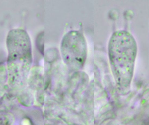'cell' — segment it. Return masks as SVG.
Wrapping results in <instances>:
<instances>
[{"label": "cell", "instance_id": "obj_1", "mask_svg": "<svg viewBox=\"0 0 149 125\" xmlns=\"http://www.w3.org/2000/svg\"><path fill=\"white\" fill-rule=\"evenodd\" d=\"M137 51L136 41L125 31H118L111 35L108 45L111 65L120 84L127 86L130 80Z\"/></svg>", "mask_w": 149, "mask_h": 125}, {"label": "cell", "instance_id": "obj_2", "mask_svg": "<svg viewBox=\"0 0 149 125\" xmlns=\"http://www.w3.org/2000/svg\"><path fill=\"white\" fill-rule=\"evenodd\" d=\"M60 50L63 60L69 67L77 69L83 66L86 57L87 47L80 32L72 30L66 33L62 39Z\"/></svg>", "mask_w": 149, "mask_h": 125}, {"label": "cell", "instance_id": "obj_3", "mask_svg": "<svg viewBox=\"0 0 149 125\" xmlns=\"http://www.w3.org/2000/svg\"><path fill=\"white\" fill-rule=\"evenodd\" d=\"M6 42L9 63L29 66L32 60L31 45L27 32L20 28L11 30Z\"/></svg>", "mask_w": 149, "mask_h": 125}, {"label": "cell", "instance_id": "obj_4", "mask_svg": "<svg viewBox=\"0 0 149 125\" xmlns=\"http://www.w3.org/2000/svg\"><path fill=\"white\" fill-rule=\"evenodd\" d=\"M44 36V32L40 33L37 36L36 42V46L38 50L43 55L45 54Z\"/></svg>", "mask_w": 149, "mask_h": 125}]
</instances>
